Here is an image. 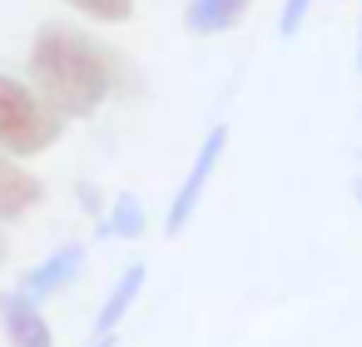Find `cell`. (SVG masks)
I'll return each instance as SVG.
<instances>
[{
	"label": "cell",
	"mask_w": 362,
	"mask_h": 347,
	"mask_svg": "<svg viewBox=\"0 0 362 347\" xmlns=\"http://www.w3.org/2000/svg\"><path fill=\"white\" fill-rule=\"evenodd\" d=\"M115 55L75 25H40L30 45V80L65 119L95 114L115 90Z\"/></svg>",
	"instance_id": "6da1fadb"
},
{
	"label": "cell",
	"mask_w": 362,
	"mask_h": 347,
	"mask_svg": "<svg viewBox=\"0 0 362 347\" xmlns=\"http://www.w3.org/2000/svg\"><path fill=\"white\" fill-rule=\"evenodd\" d=\"M60 110H50V100L11 75H0V149L16 159H35L60 139Z\"/></svg>",
	"instance_id": "7a4b0ae2"
},
{
	"label": "cell",
	"mask_w": 362,
	"mask_h": 347,
	"mask_svg": "<svg viewBox=\"0 0 362 347\" xmlns=\"http://www.w3.org/2000/svg\"><path fill=\"white\" fill-rule=\"evenodd\" d=\"M223 149H228V124H214L209 139L199 144V154H194V164H189L179 194L169 199V213H164V233H169V238H179V233L194 223V213H199V204H204V194H209V179H214V169L223 164Z\"/></svg>",
	"instance_id": "3957f363"
},
{
	"label": "cell",
	"mask_w": 362,
	"mask_h": 347,
	"mask_svg": "<svg viewBox=\"0 0 362 347\" xmlns=\"http://www.w3.org/2000/svg\"><path fill=\"white\" fill-rule=\"evenodd\" d=\"M0 322H6V342L11 347H55V332L40 312V302L25 288L0 293Z\"/></svg>",
	"instance_id": "277c9868"
},
{
	"label": "cell",
	"mask_w": 362,
	"mask_h": 347,
	"mask_svg": "<svg viewBox=\"0 0 362 347\" xmlns=\"http://www.w3.org/2000/svg\"><path fill=\"white\" fill-rule=\"evenodd\" d=\"M80 268H85V248H80V243H60L50 258H40V263L21 278V288L40 302V298H50V293L70 288V283L80 278Z\"/></svg>",
	"instance_id": "5b68a950"
},
{
	"label": "cell",
	"mask_w": 362,
	"mask_h": 347,
	"mask_svg": "<svg viewBox=\"0 0 362 347\" xmlns=\"http://www.w3.org/2000/svg\"><path fill=\"white\" fill-rule=\"evenodd\" d=\"M45 199V184L16 164V154L0 149V218H21L25 208H35Z\"/></svg>",
	"instance_id": "8992f818"
},
{
	"label": "cell",
	"mask_w": 362,
	"mask_h": 347,
	"mask_svg": "<svg viewBox=\"0 0 362 347\" xmlns=\"http://www.w3.org/2000/svg\"><path fill=\"white\" fill-rule=\"evenodd\" d=\"M253 11V0H189L184 6V30L189 35H228L233 25H243V16Z\"/></svg>",
	"instance_id": "52a82bcc"
},
{
	"label": "cell",
	"mask_w": 362,
	"mask_h": 347,
	"mask_svg": "<svg viewBox=\"0 0 362 347\" xmlns=\"http://www.w3.org/2000/svg\"><path fill=\"white\" fill-rule=\"evenodd\" d=\"M144 278H149V268H144V263H134L129 273H119V283L110 288V298H105V307H100V317H95V332H115V327L124 322V312L134 307V298H139Z\"/></svg>",
	"instance_id": "ba28073f"
},
{
	"label": "cell",
	"mask_w": 362,
	"mask_h": 347,
	"mask_svg": "<svg viewBox=\"0 0 362 347\" xmlns=\"http://www.w3.org/2000/svg\"><path fill=\"white\" fill-rule=\"evenodd\" d=\"M105 233H115V238H139L144 233V208H139L134 194H119L115 199V218L105 223Z\"/></svg>",
	"instance_id": "9c48e42d"
},
{
	"label": "cell",
	"mask_w": 362,
	"mask_h": 347,
	"mask_svg": "<svg viewBox=\"0 0 362 347\" xmlns=\"http://www.w3.org/2000/svg\"><path fill=\"white\" fill-rule=\"evenodd\" d=\"M65 6L85 11V16L100 20V25H124V20L134 16V0H65Z\"/></svg>",
	"instance_id": "30bf717a"
},
{
	"label": "cell",
	"mask_w": 362,
	"mask_h": 347,
	"mask_svg": "<svg viewBox=\"0 0 362 347\" xmlns=\"http://www.w3.org/2000/svg\"><path fill=\"white\" fill-rule=\"evenodd\" d=\"M313 11V0H283V16H278V35H298L303 20Z\"/></svg>",
	"instance_id": "8fae6325"
},
{
	"label": "cell",
	"mask_w": 362,
	"mask_h": 347,
	"mask_svg": "<svg viewBox=\"0 0 362 347\" xmlns=\"http://www.w3.org/2000/svg\"><path fill=\"white\" fill-rule=\"evenodd\" d=\"M90 347H115V332H100V337H95Z\"/></svg>",
	"instance_id": "7c38bea8"
},
{
	"label": "cell",
	"mask_w": 362,
	"mask_h": 347,
	"mask_svg": "<svg viewBox=\"0 0 362 347\" xmlns=\"http://www.w3.org/2000/svg\"><path fill=\"white\" fill-rule=\"evenodd\" d=\"M357 75H362V20H357Z\"/></svg>",
	"instance_id": "4fadbf2b"
},
{
	"label": "cell",
	"mask_w": 362,
	"mask_h": 347,
	"mask_svg": "<svg viewBox=\"0 0 362 347\" xmlns=\"http://www.w3.org/2000/svg\"><path fill=\"white\" fill-rule=\"evenodd\" d=\"M357 204H362V184H357Z\"/></svg>",
	"instance_id": "5bb4252c"
},
{
	"label": "cell",
	"mask_w": 362,
	"mask_h": 347,
	"mask_svg": "<svg viewBox=\"0 0 362 347\" xmlns=\"http://www.w3.org/2000/svg\"><path fill=\"white\" fill-rule=\"evenodd\" d=\"M0 253H6V238H0Z\"/></svg>",
	"instance_id": "9a60e30c"
}]
</instances>
